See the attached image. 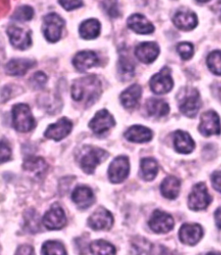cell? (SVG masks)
Here are the masks:
<instances>
[{"mask_svg": "<svg viewBox=\"0 0 221 255\" xmlns=\"http://www.w3.org/2000/svg\"><path fill=\"white\" fill-rule=\"evenodd\" d=\"M102 93V85L97 76L88 75L76 80L72 85V98L77 102L91 106Z\"/></svg>", "mask_w": 221, "mask_h": 255, "instance_id": "6da1fadb", "label": "cell"}, {"mask_svg": "<svg viewBox=\"0 0 221 255\" xmlns=\"http://www.w3.org/2000/svg\"><path fill=\"white\" fill-rule=\"evenodd\" d=\"M107 150L95 146H85L79 154V164L85 173L93 174L98 165L108 158Z\"/></svg>", "mask_w": 221, "mask_h": 255, "instance_id": "7a4b0ae2", "label": "cell"}, {"mask_svg": "<svg viewBox=\"0 0 221 255\" xmlns=\"http://www.w3.org/2000/svg\"><path fill=\"white\" fill-rule=\"evenodd\" d=\"M180 111L189 118H195L202 107V100L197 89L185 88L177 95Z\"/></svg>", "mask_w": 221, "mask_h": 255, "instance_id": "3957f363", "label": "cell"}, {"mask_svg": "<svg viewBox=\"0 0 221 255\" xmlns=\"http://www.w3.org/2000/svg\"><path fill=\"white\" fill-rule=\"evenodd\" d=\"M12 124L16 131L29 132L36 127L30 108L26 104H16L12 108Z\"/></svg>", "mask_w": 221, "mask_h": 255, "instance_id": "277c9868", "label": "cell"}, {"mask_svg": "<svg viewBox=\"0 0 221 255\" xmlns=\"http://www.w3.org/2000/svg\"><path fill=\"white\" fill-rule=\"evenodd\" d=\"M63 27L64 20L57 14L50 13L43 17L42 32L46 39L50 43H55L60 40Z\"/></svg>", "mask_w": 221, "mask_h": 255, "instance_id": "5b68a950", "label": "cell"}, {"mask_svg": "<svg viewBox=\"0 0 221 255\" xmlns=\"http://www.w3.org/2000/svg\"><path fill=\"white\" fill-rule=\"evenodd\" d=\"M212 202V196L208 193V188L204 183H199L193 187L189 196V208L194 211L207 209Z\"/></svg>", "mask_w": 221, "mask_h": 255, "instance_id": "8992f818", "label": "cell"}, {"mask_svg": "<svg viewBox=\"0 0 221 255\" xmlns=\"http://www.w3.org/2000/svg\"><path fill=\"white\" fill-rule=\"evenodd\" d=\"M130 173V161L126 156L116 157L108 169V177L112 183H120Z\"/></svg>", "mask_w": 221, "mask_h": 255, "instance_id": "52a82bcc", "label": "cell"}, {"mask_svg": "<svg viewBox=\"0 0 221 255\" xmlns=\"http://www.w3.org/2000/svg\"><path fill=\"white\" fill-rule=\"evenodd\" d=\"M42 223L49 230H60L67 223L65 212L58 203H54L42 217Z\"/></svg>", "mask_w": 221, "mask_h": 255, "instance_id": "ba28073f", "label": "cell"}, {"mask_svg": "<svg viewBox=\"0 0 221 255\" xmlns=\"http://www.w3.org/2000/svg\"><path fill=\"white\" fill-rule=\"evenodd\" d=\"M150 89L156 95H164L173 89L174 81L169 68H163L159 73L152 76L150 82Z\"/></svg>", "mask_w": 221, "mask_h": 255, "instance_id": "9c48e42d", "label": "cell"}, {"mask_svg": "<svg viewBox=\"0 0 221 255\" xmlns=\"http://www.w3.org/2000/svg\"><path fill=\"white\" fill-rule=\"evenodd\" d=\"M199 131L205 137L221 134V120L216 112L210 110L202 114Z\"/></svg>", "mask_w": 221, "mask_h": 255, "instance_id": "30bf717a", "label": "cell"}, {"mask_svg": "<svg viewBox=\"0 0 221 255\" xmlns=\"http://www.w3.org/2000/svg\"><path fill=\"white\" fill-rule=\"evenodd\" d=\"M88 226L93 230H110L113 225V216L109 210L100 207L88 220Z\"/></svg>", "mask_w": 221, "mask_h": 255, "instance_id": "8fae6325", "label": "cell"}, {"mask_svg": "<svg viewBox=\"0 0 221 255\" xmlns=\"http://www.w3.org/2000/svg\"><path fill=\"white\" fill-rule=\"evenodd\" d=\"M116 124L113 116L107 109H102L95 114L89 122V128L95 134H103L110 130Z\"/></svg>", "mask_w": 221, "mask_h": 255, "instance_id": "7c38bea8", "label": "cell"}, {"mask_svg": "<svg viewBox=\"0 0 221 255\" xmlns=\"http://www.w3.org/2000/svg\"><path fill=\"white\" fill-rule=\"evenodd\" d=\"M175 226L172 216L161 210H155L149 221V227L156 234L170 232Z\"/></svg>", "mask_w": 221, "mask_h": 255, "instance_id": "4fadbf2b", "label": "cell"}, {"mask_svg": "<svg viewBox=\"0 0 221 255\" xmlns=\"http://www.w3.org/2000/svg\"><path fill=\"white\" fill-rule=\"evenodd\" d=\"M73 123L69 119L63 117L59 120L56 123L49 125L46 129L44 136L49 139L60 141L67 137L71 132Z\"/></svg>", "mask_w": 221, "mask_h": 255, "instance_id": "5bb4252c", "label": "cell"}, {"mask_svg": "<svg viewBox=\"0 0 221 255\" xmlns=\"http://www.w3.org/2000/svg\"><path fill=\"white\" fill-rule=\"evenodd\" d=\"M7 34L10 43L16 49L24 50L31 45V36L29 30L16 25H10L7 29Z\"/></svg>", "mask_w": 221, "mask_h": 255, "instance_id": "9a60e30c", "label": "cell"}, {"mask_svg": "<svg viewBox=\"0 0 221 255\" xmlns=\"http://www.w3.org/2000/svg\"><path fill=\"white\" fill-rule=\"evenodd\" d=\"M203 236V229L199 224L185 223L179 230V239L183 244L195 246L198 243Z\"/></svg>", "mask_w": 221, "mask_h": 255, "instance_id": "2e32d148", "label": "cell"}, {"mask_svg": "<svg viewBox=\"0 0 221 255\" xmlns=\"http://www.w3.org/2000/svg\"><path fill=\"white\" fill-rule=\"evenodd\" d=\"M72 200L80 210H87L95 203V194L88 186L76 187L72 193Z\"/></svg>", "mask_w": 221, "mask_h": 255, "instance_id": "e0dca14e", "label": "cell"}, {"mask_svg": "<svg viewBox=\"0 0 221 255\" xmlns=\"http://www.w3.org/2000/svg\"><path fill=\"white\" fill-rule=\"evenodd\" d=\"M159 46L156 43H142L137 46L135 49V55L140 62L150 64L157 58L159 55Z\"/></svg>", "mask_w": 221, "mask_h": 255, "instance_id": "ac0fdd59", "label": "cell"}, {"mask_svg": "<svg viewBox=\"0 0 221 255\" xmlns=\"http://www.w3.org/2000/svg\"><path fill=\"white\" fill-rule=\"evenodd\" d=\"M99 57L94 51H82L76 54L73 59V64L79 72H85L99 64Z\"/></svg>", "mask_w": 221, "mask_h": 255, "instance_id": "d6986e66", "label": "cell"}, {"mask_svg": "<svg viewBox=\"0 0 221 255\" xmlns=\"http://www.w3.org/2000/svg\"><path fill=\"white\" fill-rule=\"evenodd\" d=\"M124 136L130 142L142 144L150 142L152 139L153 132L150 128L143 126H132L127 129Z\"/></svg>", "mask_w": 221, "mask_h": 255, "instance_id": "ffe728a7", "label": "cell"}, {"mask_svg": "<svg viewBox=\"0 0 221 255\" xmlns=\"http://www.w3.org/2000/svg\"><path fill=\"white\" fill-rule=\"evenodd\" d=\"M127 24L130 29L141 35L151 34L155 30L152 23L142 14L131 15L127 20Z\"/></svg>", "mask_w": 221, "mask_h": 255, "instance_id": "44dd1931", "label": "cell"}, {"mask_svg": "<svg viewBox=\"0 0 221 255\" xmlns=\"http://www.w3.org/2000/svg\"><path fill=\"white\" fill-rule=\"evenodd\" d=\"M173 22L178 29L182 30H191L198 24L197 16L190 10H180L173 17Z\"/></svg>", "mask_w": 221, "mask_h": 255, "instance_id": "7402d4cb", "label": "cell"}, {"mask_svg": "<svg viewBox=\"0 0 221 255\" xmlns=\"http://www.w3.org/2000/svg\"><path fill=\"white\" fill-rule=\"evenodd\" d=\"M174 146L177 152L189 154L195 149V143L188 132L178 130L174 133Z\"/></svg>", "mask_w": 221, "mask_h": 255, "instance_id": "603a6c76", "label": "cell"}, {"mask_svg": "<svg viewBox=\"0 0 221 255\" xmlns=\"http://www.w3.org/2000/svg\"><path fill=\"white\" fill-rule=\"evenodd\" d=\"M142 95V89L138 84H133L127 88L120 95L122 105L126 109H133L137 107Z\"/></svg>", "mask_w": 221, "mask_h": 255, "instance_id": "cb8c5ba5", "label": "cell"}, {"mask_svg": "<svg viewBox=\"0 0 221 255\" xmlns=\"http://www.w3.org/2000/svg\"><path fill=\"white\" fill-rule=\"evenodd\" d=\"M161 194L167 199H176L179 196L181 190V181L174 176H169L161 183Z\"/></svg>", "mask_w": 221, "mask_h": 255, "instance_id": "d4e9b609", "label": "cell"}, {"mask_svg": "<svg viewBox=\"0 0 221 255\" xmlns=\"http://www.w3.org/2000/svg\"><path fill=\"white\" fill-rule=\"evenodd\" d=\"M35 61L29 59H12L5 65L7 75L22 76L35 65Z\"/></svg>", "mask_w": 221, "mask_h": 255, "instance_id": "484cf974", "label": "cell"}, {"mask_svg": "<svg viewBox=\"0 0 221 255\" xmlns=\"http://www.w3.org/2000/svg\"><path fill=\"white\" fill-rule=\"evenodd\" d=\"M146 111L148 115L151 117L161 118L168 115L169 113V106L163 100L149 99L146 102Z\"/></svg>", "mask_w": 221, "mask_h": 255, "instance_id": "4316f807", "label": "cell"}, {"mask_svg": "<svg viewBox=\"0 0 221 255\" xmlns=\"http://www.w3.org/2000/svg\"><path fill=\"white\" fill-rule=\"evenodd\" d=\"M158 170H159V166L155 158L145 157L141 160L140 175L143 180H154L158 173Z\"/></svg>", "mask_w": 221, "mask_h": 255, "instance_id": "83f0119b", "label": "cell"}, {"mask_svg": "<svg viewBox=\"0 0 221 255\" xmlns=\"http://www.w3.org/2000/svg\"><path fill=\"white\" fill-rule=\"evenodd\" d=\"M101 28V23L97 19H88L81 24L79 32L84 39H95L100 35Z\"/></svg>", "mask_w": 221, "mask_h": 255, "instance_id": "f1b7e54d", "label": "cell"}, {"mask_svg": "<svg viewBox=\"0 0 221 255\" xmlns=\"http://www.w3.org/2000/svg\"><path fill=\"white\" fill-rule=\"evenodd\" d=\"M23 169L35 174L36 176H41L45 173L48 169V165L46 164L44 158L41 157H29L24 160L23 164Z\"/></svg>", "mask_w": 221, "mask_h": 255, "instance_id": "f546056e", "label": "cell"}, {"mask_svg": "<svg viewBox=\"0 0 221 255\" xmlns=\"http://www.w3.org/2000/svg\"><path fill=\"white\" fill-rule=\"evenodd\" d=\"M89 250L93 255H115L116 249L110 242L104 240H98L89 245Z\"/></svg>", "mask_w": 221, "mask_h": 255, "instance_id": "4dcf8cb0", "label": "cell"}, {"mask_svg": "<svg viewBox=\"0 0 221 255\" xmlns=\"http://www.w3.org/2000/svg\"><path fill=\"white\" fill-rule=\"evenodd\" d=\"M41 254L43 255H66L67 252L64 246L61 242L49 241L43 243Z\"/></svg>", "mask_w": 221, "mask_h": 255, "instance_id": "1f68e13d", "label": "cell"}, {"mask_svg": "<svg viewBox=\"0 0 221 255\" xmlns=\"http://www.w3.org/2000/svg\"><path fill=\"white\" fill-rule=\"evenodd\" d=\"M135 71L134 64L126 56H121L118 62V72L124 81L132 78Z\"/></svg>", "mask_w": 221, "mask_h": 255, "instance_id": "d6a6232c", "label": "cell"}, {"mask_svg": "<svg viewBox=\"0 0 221 255\" xmlns=\"http://www.w3.org/2000/svg\"><path fill=\"white\" fill-rule=\"evenodd\" d=\"M208 69L216 75H221V51L215 50L210 53L207 59Z\"/></svg>", "mask_w": 221, "mask_h": 255, "instance_id": "836d02e7", "label": "cell"}, {"mask_svg": "<svg viewBox=\"0 0 221 255\" xmlns=\"http://www.w3.org/2000/svg\"><path fill=\"white\" fill-rule=\"evenodd\" d=\"M34 15V10L32 8L28 5H23V6L17 8L15 12H14L12 18L16 20V21H22V22H25V21H29L31 19Z\"/></svg>", "mask_w": 221, "mask_h": 255, "instance_id": "e575fe53", "label": "cell"}, {"mask_svg": "<svg viewBox=\"0 0 221 255\" xmlns=\"http://www.w3.org/2000/svg\"><path fill=\"white\" fill-rule=\"evenodd\" d=\"M176 49L182 60L187 61V60L191 59L194 56V46L192 43L183 42L177 45Z\"/></svg>", "mask_w": 221, "mask_h": 255, "instance_id": "d590c367", "label": "cell"}, {"mask_svg": "<svg viewBox=\"0 0 221 255\" xmlns=\"http://www.w3.org/2000/svg\"><path fill=\"white\" fill-rule=\"evenodd\" d=\"M104 10L111 17L118 16V8H117V0H104Z\"/></svg>", "mask_w": 221, "mask_h": 255, "instance_id": "8d00e7d4", "label": "cell"}, {"mask_svg": "<svg viewBox=\"0 0 221 255\" xmlns=\"http://www.w3.org/2000/svg\"><path fill=\"white\" fill-rule=\"evenodd\" d=\"M59 3L67 10H75L83 4L82 0H59Z\"/></svg>", "mask_w": 221, "mask_h": 255, "instance_id": "74e56055", "label": "cell"}, {"mask_svg": "<svg viewBox=\"0 0 221 255\" xmlns=\"http://www.w3.org/2000/svg\"><path fill=\"white\" fill-rule=\"evenodd\" d=\"M47 80L48 79H47V76H46L44 73L36 72L31 78V84L35 86V88L41 89L43 86L45 85Z\"/></svg>", "mask_w": 221, "mask_h": 255, "instance_id": "f35d334b", "label": "cell"}, {"mask_svg": "<svg viewBox=\"0 0 221 255\" xmlns=\"http://www.w3.org/2000/svg\"><path fill=\"white\" fill-rule=\"evenodd\" d=\"M11 157V150L7 142L4 139L1 140V163L3 164L4 162L9 160Z\"/></svg>", "mask_w": 221, "mask_h": 255, "instance_id": "ab89813d", "label": "cell"}, {"mask_svg": "<svg viewBox=\"0 0 221 255\" xmlns=\"http://www.w3.org/2000/svg\"><path fill=\"white\" fill-rule=\"evenodd\" d=\"M211 181L214 189L221 193V170L212 174Z\"/></svg>", "mask_w": 221, "mask_h": 255, "instance_id": "60d3db41", "label": "cell"}, {"mask_svg": "<svg viewBox=\"0 0 221 255\" xmlns=\"http://www.w3.org/2000/svg\"><path fill=\"white\" fill-rule=\"evenodd\" d=\"M35 213L36 211H34L32 210V214L30 215V216H28V227H29V229H33L34 230V232H36V229L38 228V226H39V223H38V217L37 216L35 215Z\"/></svg>", "mask_w": 221, "mask_h": 255, "instance_id": "b9f144b4", "label": "cell"}, {"mask_svg": "<svg viewBox=\"0 0 221 255\" xmlns=\"http://www.w3.org/2000/svg\"><path fill=\"white\" fill-rule=\"evenodd\" d=\"M34 249L31 246L23 245L16 250V255H34Z\"/></svg>", "mask_w": 221, "mask_h": 255, "instance_id": "7bdbcfd3", "label": "cell"}, {"mask_svg": "<svg viewBox=\"0 0 221 255\" xmlns=\"http://www.w3.org/2000/svg\"><path fill=\"white\" fill-rule=\"evenodd\" d=\"M213 93L221 103V82L215 83V85L213 86Z\"/></svg>", "mask_w": 221, "mask_h": 255, "instance_id": "ee69618b", "label": "cell"}, {"mask_svg": "<svg viewBox=\"0 0 221 255\" xmlns=\"http://www.w3.org/2000/svg\"><path fill=\"white\" fill-rule=\"evenodd\" d=\"M215 218L216 225L219 229H221V207H220L218 210L215 211Z\"/></svg>", "mask_w": 221, "mask_h": 255, "instance_id": "f6af8a7d", "label": "cell"}, {"mask_svg": "<svg viewBox=\"0 0 221 255\" xmlns=\"http://www.w3.org/2000/svg\"><path fill=\"white\" fill-rule=\"evenodd\" d=\"M196 1H198L199 3H207V2L210 1V0H196Z\"/></svg>", "mask_w": 221, "mask_h": 255, "instance_id": "bcb514c9", "label": "cell"}, {"mask_svg": "<svg viewBox=\"0 0 221 255\" xmlns=\"http://www.w3.org/2000/svg\"><path fill=\"white\" fill-rule=\"evenodd\" d=\"M218 5L219 6L221 7V0H219Z\"/></svg>", "mask_w": 221, "mask_h": 255, "instance_id": "7dc6e473", "label": "cell"}, {"mask_svg": "<svg viewBox=\"0 0 221 255\" xmlns=\"http://www.w3.org/2000/svg\"></svg>", "mask_w": 221, "mask_h": 255, "instance_id": "c3c4849f", "label": "cell"}]
</instances>
